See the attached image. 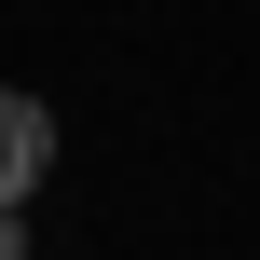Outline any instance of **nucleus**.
<instances>
[{
  "label": "nucleus",
  "mask_w": 260,
  "mask_h": 260,
  "mask_svg": "<svg viewBox=\"0 0 260 260\" xmlns=\"http://www.w3.org/2000/svg\"><path fill=\"white\" fill-rule=\"evenodd\" d=\"M0 260H27V233H14V206H0Z\"/></svg>",
  "instance_id": "f03ea898"
},
{
  "label": "nucleus",
  "mask_w": 260,
  "mask_h": 260,
  "mask_svg": "<svg viewBox=\"0 0 260 260\" xmlns=\"http://www.w3.org/2000/svg\"><path fill=\"white\" fill-rule=\"evenodd\" d=\"M41 165H55V110L0 82V206H27V192H41Z\"/></svg>",
  "instance_id": "f257e3e1"
}]
</instances>
